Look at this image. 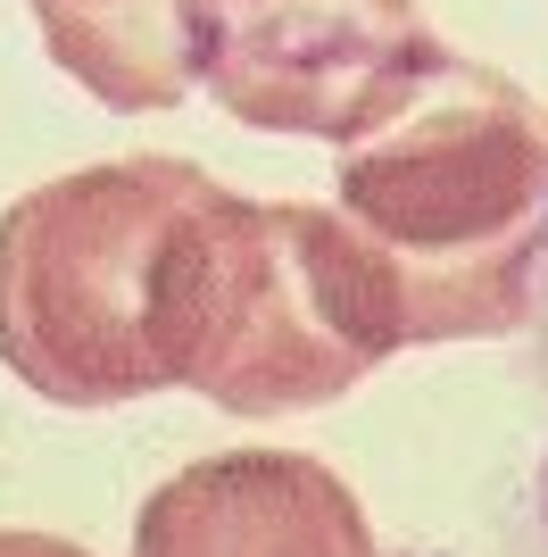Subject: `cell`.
Masks as SVG:
<instances>
[{
  "label": "cell",
  "mask_w": 548,
  "mask_h": 557,
  "mask_svg": "<svg viewBox=\"0 0 548 557\" xmlns=\"http://www.w3.org/2000/svg\"><path fill=\"white\" fill-rule=\"evenodd\" d=\"M341 225L390 292L399 349L499 342L548 258V116L499 67L449 59L341 141Z\"/></svg>",
  "instance_id": "obj_1"
},
{
  "label": "cell",
  "mask_w": 548,
  "mask_h": 557,
  "mask_svg": "<svg viewBox=\"0 0 548 557\" xmlns=\"http://www.w3.org/2000/svg\"><path fill=\"white\" fill-rule=\"evenodd\" d=\"M399 349L390 292L341 209L241 200L216 175L159 258V374L233 417L333 408Z\"/></svg>",
  "instance_id": "obj_2"
},
{
  "label": "cell",
  "mask_w": 548,
  "mask_h": 557,
  "mask_svg": "<svg viewBox=\"0 0 548 557\" xmlns=\"http://www.w3.org/2000/svg\"><path fill=\"white\" fill-rule=\"evenodd\" d=\"M191 159H109L0 216V367L59 408H125L159 374V258L200 200Z\"/></svg>",
  "instance_id": "obj_3"
},
{
  "label": "cell",
  "mask_w": 548,
  "mask_h": 557,
  "mask_svg": "<svg viewBox=\"0 0 548 557\" xmlns=\"http://www.w3.org/2000/svg\"><path fill=\"white\" fill-rule=\"evenodd\" d=\"M183 67L258 134L341 150L440 67L415 0H183Z\"/></svg>",
  "instance_id": "obj_4"
},
{
  "label": "cell",
  "mask_w": 548,
  "mask_h": 557,
  "mask_svg": "<svg viewBox=\"0 0 548 557\" xmlns=\"http://www.w3.org/2000/svg\"><path fill=\"white\" fill-rule=\"evenodd\" d=\"M134 557H383V541L324 458L225 449L141 499Z\"/></svg>",
  "instance_id": "obj_5"
},
{
  "label": "cell",
  "mask_w": 548,
  "mask_h": 557,
  "mask_svg": "<svg viewBox=\"0 0 548 557\" xmlns=\"http://www.w3.org/2000/svg\"><path fill=\"white\" fill-rule=\"evenodd\" d=\"M50 59L100 109L150 116L191 92L183 67V0H34Z\"/></svg>",
  "instance_id": "obj_6"
},
{
  "label": "cell",
  "mask_w": 548,
  "mask_h": 557,
  "mask_svg": "<svg viewBox=\"0 0 548 557\" xmlns=\"http://www.w3.org/2000/svg\"><path fill=\"white\" fill-rule=\"evenodd\" d=\"M0 557H91V549H75L59 533H0Z\"/></svg>",
  "instance_id": "obj_7"
},
{
  "label": "cell",
  "mask_w": 548,
  "mask_h": 557,
  "mask_svg": "<svg viewBox=\"0 0 548 557\" xmlns=\"http://www.w3.org/2000/svg\"><path fill=\"white\" fill-rule=\"evenodd\" d=\"M540 516H548V466H540Z\"/></svg>",
  "instance_id": "obj_8"
}]
</instances>
